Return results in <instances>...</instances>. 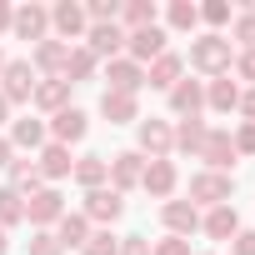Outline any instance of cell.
Wrapping results in <instances>:
<instances>
[{"instance_id":"1","label":"cell","mask_w":255,"mask_h":255,"mask_svg":"<svg viewBox=\"0 0 255 255\" xmlns=\"http://www.w3.org/2000/svg\"><path fill=\"white\" fill-rule=\"evenodd\" d=\"M190 65L200 75H230V40L225 35H200L190 45Z\"/></svg>"},{"instance_id":"2","label":"cell","mask_w":255,"mask_h":255,"mask_svg":"<svg viewBox=\"0 0 255 255\" xmlns=\"http://www.w3.org/2000/svg\"><path fill=\"white\" fill-rule=\"evenodd\" d=\"M230 190H235V180L230 175H215V170H200L195 180H190V205L200 210V205H230Z\"/></svg>"},{"instance_id":"3","label":"cell","mask_w":255,"mask_h":255,"mask_svg":"<svg viewBox=\"0 0 255 255\" xmlns=\"http://www.w3.org/2000/svg\"><path fill=\"white\" fill-rule=\"evenodd\" d=\"M80 215L110 230V225L125 215V195H120V190H110V185H100V190H85V210H80Z\"/></svg>"},{"instance_id":"4","label":"cell","mask_w":255,"mask_h":255,"mask_svg":"<svg viewBox=\"0 0 255 255\" xmlns=\"http://www.w3.org/2000/svg\"><path fill=\"white\" fill-rule=\"evenodd\" d=\"M60 215H65V200H60V190H55V185H40L35 195H25V220H30L35 230L55 225Z\"/></svg>"},{"instance_id":"5","label":"cell","mask_w":255,"mask_h":255,"mask_svg":"<svg viewBox=\"0 0 255 255\" xmlns=\"http://www.w3.org/2000/svg\"><path fill=\"white\" fill-rule=\"evenodd\" d=\"M125 55L135 65H150L155 55H165V30L160 25H145V30H125Z\"/></svg>"},{"instance_id":"6","label":"cell","mask_w":255,"mask_h":255,"mask_svg":"<svg viewBox=\"0 0 255 255\" xmlns=\"http://www.w3.org/2000/svg\"><path fill=\"white\" fill-rule=\"evenodd\" d=\"M30 90H35V65L30 60H5V70H0V95L15 105V100H30Z\"/></svg>"},{"instance_id":"7","label":"cell","mask_w":255,"mask_h":255,"mask_svg":"<svg viewBox=\"0 0 255 255\" xmlns=\"http://www.w3.org/2000/svg\"><path fill=\"white\" fill-rule=\"evenodd\" d=\"M200 160H205V170L230 175V165H235V140H230V130H210L205 145H200Z\"/></svg>"},{"instance_id":"8","label":"cell","mask_w":255,"mask_h":255,"mask_svg":"<svg viewBox=\"0 0 255 255\" xmlns=\"http://www.w3.org/2000/svg\"><path fill=\"white\" fill-rule=\"evenodd\" d=\"M135 135H140V150H145L150 160H165V155L175 150V130H170L165 120H155V115L140 120V130H135Z\"/></svg>"},{"instance_id":"9","label":"cell","mask_w":255,"mask_h":255,"mask_svg":"<svg viewBox=\"0 0 255 255\" xmlns=\"http://www.w3.org/2000/svg\"><path fill=\"white\" fill-rule=\"evenodd\" d=\"M105 80H110V90H120V95H135V90L145 85V65H135L130 55H115V60L105 65Z\"/></svg>"},{"instance_id":"10","label":"cell","mask_w":255,"mask_h":255,"mask_svg":"<svg viewBox=\"0 0 255 255\" xmlns=\"http://www.w3.org/2000/svg\"><path fill=\"white\" fill-rule=\"evenodd\" d=\"M85 130H90V120H85V110H75V105H65V110L50 115V135H55V145H75V140H85Z\"/></svg>"},{"instance_id":"11","label":"cell","mask_w":255,"mask_h":255,"mask_svg":"<svg viewBox=\"0 0 255 255\" xmlns=\"http://www.w3.org/2000/svg\"><path fill=\"white\" fill-rule=\"evenodd\" d=\"M140 175H145V155L140 150H120L115 160H110V190H130V185H140Z\"/></svg>"},{"instance_id":"12","label":"cell","mask_w":255,"mask_h":255,"mask_svg":"<svg viewBox=\"0 0 255 255\" xmlns=\"http://www.w3.org/2000/svg\"><path fill=\"white\" fill-rule=\"evenodd\" d=\"M160 220H165V230L180 235V240H190V230H200V210H195L190 200H165V205H160Z\"/></svg>"},{"instance_id":"13","label":"cell","mask_w":255,"mask_h":255,"mask_svg":"<svg viewBox=\"0 0 255 255\" xmlns=\"http://www.w3.org/2000/svg\"><path fill=\"white\" fill-rule=\"evenodd\" d=\"M50 25L65 35V45H70V40H80V35L90 30V20H85V5H75V0H60V5L50 10Z\"/></svg>"},{"instance_id":"14","label":"cell","mask_w":255,"mask_h":255,"mask_svg":"<svg viewBox=\"0 0 255 255\" xmlns=\"http://www.w3.org/2000/svg\"><path fill=\"white\" fill-rule=\"evenodd\" d=\"M10 30H15L20 40H35V45H40L45 30H50V10H45V5H20L15 20H10Z\"/></svg>"},{"instance_id":"15","label":"cell","mask_w":255,"mask_h":255,"mask_svg":"<svg viewBox=\"0 0 255 255\" xmlns=\"http://www.w3.org/2000/svg\"><path fill=\"white\" fill-rule=\"evenodd\" d=\"M85 50H90L95 60H100V55L115 60V55L125 50V30H120V25H90V30H85Z\"/></svg>"},{"instance_id":"16","label":"cell","mask_w":255,"mask_h":255,"mask_svg":"<svg viewBox=\"0 0 255 255\" xmlns=\"http://www.w3.org/2000/svg\"><path fill=\"white\" fill-rule=\"evenodd\" d=\"M170 110H175L180 120L200 115V110H205V85H200V80H175V85H170Z\"/></svg>"},{"instance_id":"17","label":"cell","mask_w":255,"mask_h":255,"mask_svg":"<svg viewBox=\"0 0 255 255\" xmlns=\"http://www.w3.org/2000/svg\"><path fill=\"white\" fill-rule=\"evenodd\" d=\"M30 100L40 105V110H65L70 105V80H60V75H45V80H35V90H30Z\"/></svg>"},{"instance_id":"18","label":"cell","mask_w":255,"mask_h":255,"mask_svg":"<svg viewBox=\"0 0 255 255\" xmlns=\"http://www.w3.org/2000/svg\"><path fill=\"white\" fill-rule=\"evenodd\" d=\"M180 70H185V60H180L175 50H165V55H155V60L145 65V85H155V90H170V85L180 80Z\"/></svg>"},{"instance_id":"19","label":"cell","mask_w":255,"mask_h":255,"mask_svg":"<svg viewBox=\"0 0 255 255\" xmlns=\"http://www.w3.org/2000/svg\"><path fill=\"white\" fill-rule=\"evenodd\" d=\"M35 165H40L45 180H65V175L75 170V155H70V145H55V140H50V145H40V160H35Z\"/></svg>"},{"instance_id":"20","label":"cell","mask_w":255,"mask_h":255,"mask_svg":"<svg viewBox=\"0 0 255 255\" xmlns=\"http://www.w3.org/2000/svg\"><path fill=\"white\" fill-rule=\"evenodd\" d=\"M100 115H105L110 125H130V120H140V105H135V95L105 90V95H100Z\"/></svg>"},{"instance_id":"21","label":"cell","mask_w":255,"mask_h":255,"mask_svg":"<svg viewBox=\"0 0 255 255\" xmlns=\"http://www.w3.org/2000/svg\"><path fill=\"white\" fill-rule=\"evenodd\" d=\"M205 105H210V110H220V115H230V110L240 105V85H235L230 75H215V80L205 85Z\"/></svg>"},{"instance_id":"22","label":"cell","mask_w":255,"mask_h":255,"mask_svg":"<svg viewBox=\"0 0 255 255\" xmlns=\"http://www.w3.org/2000/svg\"><path fill=\"white\" fill-rule=\"evenodd\" d=\"M200 225H205L210 240H235V235H240V215H235V205H215Z\"/></svg>"},{"instance_id":"23","label":"cell","mask_w":255,"mask_h":255,"mask_svg":"<svg viewBox=\"0 0 255 255\" xmlns=\"http://www.w3.org/2000/svg\"><path fill=\"white\" fill-rule=\"evenodd\" d=\"M10 145H15V150H40V145H45V120L20 115V120L10 125Z\"/></svg>"},{"instance_id":"24","label":"cell","mask_w":255,"mask_h":255,"mask_svg":"<svg viewBox=\"0 0 255 255\" xmlns=\"http://www.w3.org/2000/svg\"><path fill=\"white\" fill-rule=\"evenodd\" d=\"M70 175H75V180H80L85 190H100V185L110 180V160H105V155H80Z\"/></svg>"},{"instance_id":"25","label":"cell","mask_w":255,"mask_h":255,"mask_svg":"<svg viewBox=\"0 0 255 255\" xmlns=\"http://www.w3.org/2000/svg\"><path fill=\"white\" fill-rule=\"evenodd\" d=\"M140 185H145L155 200H165V195L175 190V165H170V160H150L145 175H140Z\"/></svg>"},{"instance_id":"26","label":"cell","mask_w":255,"mask_h":255,"mask_svg":"<svg viewBox=\"0 0 255 255\" xmlns=\"http://www.w3.org/2000/svg\"><path fill=\"white\" fill-rule=\"evenodd\" d=\"M65 55H70V45L45 35V40L35 45V70H45V75H60V70H65Z\"/></svg>"},{"instance_id":"27","label":"cell","mask_w":255,"mask_h":255,"mask_svg":"<svg viewBox=\"0 0 255 255\" xmlns=\"http://www.w3.org/2000/svg\"><path fill=\"white\" fill-rule=\"evenodd\" d=\"M55 240H60L65 250H70V245L80 250V245L90 240V220H85V215H70V210H65V215L55 220Z\"/></svg>"},{"instance_id":"28","label":"cell","mask_w":255,"mask_h":255,"mask_svg":"<svg viewBox=\"0 0 255 255\" xmlns=\"http://www.w3.org/2000/svg\"><path fill=\"white\" fill-rule=\"evenodd\" d=\"M205 120L200 115H190V120H180L175 125V150H185V155H200V145H205Z\"/></svg>"},{"instance_id":"29","label":"cell","mask_w":255,"mask_h":255,"mask_svg":"<svg viewBox=\"0 0 255 255\" xmlns=\"http://www.w3.org/2000/svg\"><path fill=\"white\" fill-rule=\"evenodd\" d=\"M40 185H45V175H40V165H35V160H10V190L35 195Z\"/></svg>"},{"instance_id":"30","label":"cell","mask_w":255,"mask_h":255,"mask_svg":"<svg viewBox=\"0 0 255 255\" xmlns=\"http://www.w3.org/2000/svg\"><path fill=\"white\" fill-rule=\"evenodd\" d=\"M95 75V55L85 50V45H70V55H65V70H60V80H90Z\"/></svg>"},{"instance_id":"31","label":"cell","mask_w":255,"mask_h":255,"mask_svg":"<svg viewBox=\"0 0 255 255\" xmlns=\"http://www.w3.org/2000/svg\"><path fill=\"white\" fill-rule=\"evenodd\" d=\"M25 220V195L10 190V185H0V230L5 225H20Z\"/></svg>"},{"instance_id":"32","label":"cell","mask_w":255,"mask_h":255,"mask_svg":"<svg viewBox=\"0 0 255 255\" xmlns=\"http://www.w3.org/2000/svg\"><path fill=\"white\" fill-rule=\"evenodd\" d=\"M120 15H125V25H130V30H145V25H155L160 10H155V0H130Z\"/></svg>"},{"instance_id":"33","label":"cell","mask_w":255,"mask_h":255,"mask_svg":"<svg viewBox=\"0 0 255 255\" xmlns=\"http://www.w3.org/2000/svg\"><path fill=\"white\" fill-rule=\"evenodd\" d=\"M80 255H120V235H110V230H90V240L80 245Z\"/></svg>"},{"instance_id":"34","label":"cell","mask_w":255,"mask_h":255,"mask_svg":"<svg viewBox=\"0 0 255 255\" xmlns=\"http://www.w3.org/2000/svg\"><path fill=\"white\" fill-rule=\"evenodd\" d=\"M165 20H170L175 30H195V20H200V5H190V0H175V5L165 10Z\"/></svg>"},{"instance_id":"35","label":"cell","mask_w":255,"mask_h":255,"mask_svg":"<svg viewBox=\"0 0 255 255\" xmlns=\"http://www.w3.org/2000/svg\"><path fill=\"white\" fill-rule=\"evenodd\" d=\"M30 255H65V245L55 240V230H35L30 235Z\"/></svg>"},{"instance_id":"36","label":"cell","mask_w":255,"mask_h":255,"mask_svg":"<svg viewBox=\"0 0 255 255\" xmlns=\"http://www.w3.org/2000/svg\"><path fill=\"white\" fill-rule=\"evenodd\" d=\"M230 140H235V155H255V125H250V120H240V130H235Z\"/></svg>"},{"instance_id":"37","label":"cell","mask_w":255,"mask_h":255,"mask_svg":"<svg viewBox=\"0 0 255 255\" xmlns=\"http://www.w3.org/2000/svg\"><path fill=\"white\" fill-rule=\"evenodd\" d=\"M150 255H190V240H180V235H165L160 245H150Z\"/></svg>"},{"instance_id":"38","label":"cell","mask_w":255,"mask_h":255,"mask_svg":"<svg viewBox=\"0 0 255 255\" xmlns=\"http://www.w3.org/2000/svg\"><path fill=\"white\" fill-rule=\"evenodd\" d=\"M200 20H210V25H225V20H230V5H225V0H210V5H200Z\"/></svg>"},{"instance_id":"39","label":"cell","mask_w":255,"mask_h":255,"mask_svg":"<svg viewBox=\"0 0 255 255\" xmlns=\"http://www.w3.org/2000/svg\"><path fill=\"white\" fill-rule=\"evenodd\" d=\"M235 40H240L245 50H255V15H240V20H235Z\"/></svg>"},{"instance_id":"40","label":"cell","mask_w":255,"mask_h":255,"mask_svg":"<svg viewBox=\"0 0 255 255\" xmlns=\"http://www.w3.org/2000/svg\"><path fill=\"white\" fill-rule=\"evenodd\" d=\"M120 255H150V240L145 235H120Z\"/></svg>"},{"instance_id":"41","label":"cell","mask_w":255,"mask_h":255,"mask_svg":"<svg viewBox=\"0 0 255 255\" xmlns=\"http://www.w3.org/2000/svg\"><path fill=\"white\" fill-rule=\"evenodd\" d=\"M230 245H235V255H255V230H240Z\"/></svg>"},{"instance_id":"42","label":"cell","mask_w":255,"mask_h":255,"mask_svg":"<svg viewBox=\"0 0 255 255\" xmlns=\"http://www.w3.org/2000/svg\"><path fill=\"white\" fill-rule=\"evenodd\" d=\"M235 110H240V115L255 125V85H250V90H240V105H235Z\"/></svg>"},{"instance_id":"43","label":"cell","mask_w":255,"mask_h":255,"mask_svg":"<svg viewBox=\"0 0 255 255\" xmlns=\"http://www.w3.org/2000/svg\"><path fill=\"white\" fill-rule=\"evenodd\" d=\"M235 70H240V75H245V80L255 85V50H240V60H235Z\"/></svg>"},{"instance_id":"44","label":"cell","mask_w":255,"mask_h":255,"mask_svg":"<svg viewBox=\"0 0 255 255\" xmlns=\"http://www.w3.org/2000/svg\"><path fill=\"white\" fill-rule=\"evenodd\" d=\"M15 160V145H10V135H0V165H10Z\"/></svg>"},{"instance_id":"45","label":"cell","mask_w":255,"mask_h":255,"mask_svg":"<svg viewBox=\"0 0 255 255\" xmlns=\"http://www.w3.org/2000/svg\"><path fill=\"white\" fill-rule=\"evenodd\" d=\"M10 20H15V10L5 5V0H0V35H5V30H10Z\"/></svg>"},{"instance_id":"46","label":"cell","mask_w":255,"mask_h":255,"mask_svg":"<svg viewBox=\"0 0 255 255\" xmlns=\"http://www.w3.org/2000/svg\"><path fill=\"white\" fill-rule=\"evenodd\" d=\"M5 115H10V100H5V95H0V125H5Z\"/></svg>"},{"instance_id":"47","label":"cell","mask_w":255,"mask_h":255,"mask_svg":"<svg viewBox=\"0 0 255 255\" xmlns=\"http://www.w3.org/2000/svg\"><path fill=\"white\" fill-rule=\"evenodd\" d=\"M5 250H10V235H5V230H0V255H5Z\"/></svg>"},{"instance_id":"48","label":"cell","mask_w":255,"mask_h":255,"mask_svg":"<svg viewBox=\"0 0 255 255\" xmlns=\"http://www.w3.org/2000/svg\"><path fill=\"white\" fill-rule=\"evenodd\" d=\"M0 70H5V55H0Z\"/></svg>"}]
</instances>
